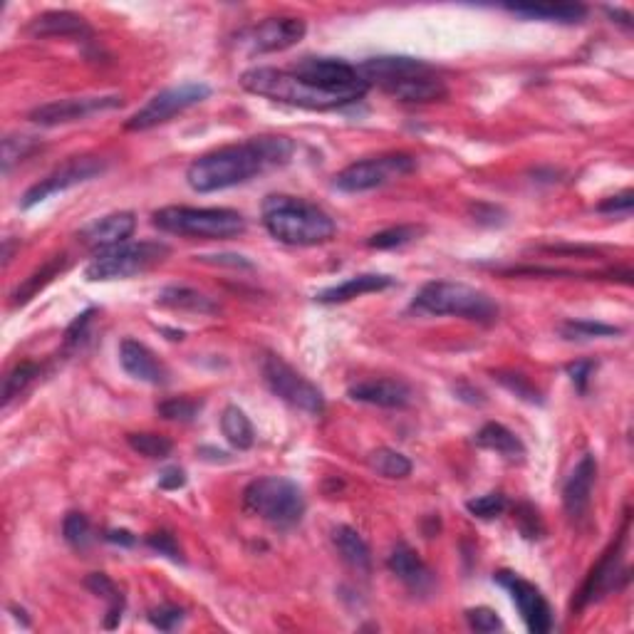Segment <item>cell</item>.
Masks as SVG:
<instances>
[{"label": "cell", "instance_id": "obj_17", "mask_svg": "<svg viewBox=\"0 0 634 634\" xmlns=\"http://www.w3.org/2000/svg\"><path fill=\"white\" fill-rule=\"evenodd\" d=\"M134 231H137V216H134L132 211H117L87 223V226L77 233V241L85 248H90V251L102 253L109 251V248L122 246V243H129Z\"/></svg>", "mask_w": 634, "mask_h": 634}, {"label": "cell", "instance_id": "obj_41", "mask_svg": "<svg viewBox=\"0 0 634 634\" xmlns=\"http://www.w3.org/2000/svg\"><path fill=\"white\" fill-rule=\"evenodd\" d=\"M508 508V501L503 493H486V496H476L471 501H466V511L471 516L483 518V521H491V518H498L503 511Z\"/></svg>", "mask_w": 634, "mask_h": 634}, {"label": "cell", "instance_id": "obj_42", "mask_svg": "<svg viewBox=\"0 0 634 634\" xmlns=\"http://www.w3.org/2000/svg\"><path fill=\"white\" fill-rule=\"evenodd\" d=\"M466 622L471 625V630L483 634L496 632L503 627L501 617H498V612L491 610V607H471V610H466Z\"/></svg>", "mask_w": 634, "mask_h": 634}, {"label": "cell", "instance_id": "obj_5", "mask_svg": "<svg viewBox=\"0 0 634 634\" xmlns=\"http://www.w3.org/2000/svg\"><path fill=\"white\" fill-rule=\"evenodd\" d=\"M154 226L164 233L204 241H228L246 233L243 213L233 209H196V206H166L154 213Z\"/></svg>", "mask_w": 634, "mask_h": 634}, {"label": "cell", "instance_id": "obj_8", "mask_svg": "<svg viewBox=\"0 0 634 634\" xmlns=\"http://www.w3.org/2000/svg\"><path fill=\"white\" fill-rule=\"evenodd\" d=\"M290 72L303 77L310 85L320 87L322 92L342 97L345 102H360L367 95L370 85L362 80L360 70L350 62L340 60V57H300Z\"/></svg>", "mask_w": 634, "mask_h": 634}, {"label": "cell", "instance_id": "obj_36", "mask_svg": "<svg viewBox=\"0 0 634 634\" xmlns=\"http://www.w3.org/2000/svg\"><path fill=\"white\" fill-rule=\"evenodd\" d=\"M127 444L132 446L137 454L147 456V459H166L174 449V441L164 434H154V431H139V434H129Z\"/></svg>", "mask_w": 634, "mask_h": 634}, {"label": "cell", "instance_id": "obj_45", "mask_svg": "<svg viewBox=\"0 0 634 634\" xmlns=\"http://www.w3.org/2000/svg\"><path fill=\"white\" fill-rule=\"evenodd\" d=\"M634 206V194L632 191H622V194L610 196L602 204H597V211L607 213V216H630Z\"/></svg>", "mask_w": 634, "mask_h": 634}, {"label": "cell", "instance_id": "obj_7", "mask_svg": "<svg viewBox=\"0 0 634 634\" xmlns=\"http://www.w3.org/2000/svg\"><path fill=\"white\" fill-rule=\"evenodd\" d=\"M171 256V248L161 241H139L122 243L117 248L97 253L92 263L85 268L87 280H124L132 275L147 273L154 265L164 263Z\"/></svg>", "mask_w": 634, "mask_h": 634}, {"label": "cell", "instance_id": "obj_24", "mask_svg": "<svg viewBox=\"0 0 634 634\" xmlns=\"http://www.w3.org/2000/svg\"><path fill=\"white\" fill-rule=\"evenodd\" d=\"M332 543H335L340 558L350 565L357 573H370L372 570V553L370 545L365 543L360 533L350 526H337L332 528Z\"/></svg>", "mask_w": 634, "mask_h": 634}, {"label": "cell", "instance_id": "obj_1", "mask_svg": "<svg viewBox=\"0 0 634 634\" xmlns=\"http://www.w3.org/2000/svg\"><path fill=\"white\" fill-rule=\"evenodd\" d=\"M293 152L295 144L288 137H256L243 144H228L191 161L186 169V184L196 194L233 189L263 171L285 166L293 159Z\"/></svg>", "mask_w": 634, "mask_h": 634}, {"label": "cell", "instance_id": "obj_27", "mask_svg": "<svg viewBox=\"0 0 634 634\" xmlns=\"http://www.w3.org/2000/svg\"><path fill=\"white\" fill-rule=\"evenodd\" d=\"M30 33L40 35V38H55V35H87L85 18L75 13H67V10H50V13L38 15V18L30 23Z\"/></svg>", "mask_w": 634, "mask_h": 634}, {"label": "cell", "instance_id": "obj_25", "mask_svg": "<svg viewBox=\"0 0 634 634\" xmlns=\"http://www.w3.org/2000/svg\"><path fill=\"white\" fill-rule=\"evenodd\" d=\"M508 10L528 20H545V23H580L587 15V8L580 3H533V5H508Z\"/></svg>", "mask_w": 634, "mask_h": 634}, {"label": "cell", "instance_id": "obj_35", "mask_svg": "<svg viewBox=\"0 0 634 634\" xmlns=\"http://www.w3.org/2000/svg\"><path fill=\"white\" fill-rule=\"evenodd\" d=\"M40 372L43 370H40V365H35V362H20V365H15L3 382V404L5 407H8V404L13 402L15 397H20V394H23L25 389H28L30 384H33L35 379L40 377Z\"/></svg>", "mask_w": 634, "mask_h": 634}, {"label": "cell", "instance_id": "obj_50", "mask_svg": "<svg viewBox=\"0 0 634 634\" xmlns=\"http://www.w3.org/2000/svg\"><path fill=\"white\" fill-rule=\"evenodd\" d=\"M105 540H107V543H114V545H124V548H132V545L137 543V538H134V535L129 533V530H124V528L107 530Z\"/></svg>", "mask_w": 634, "mask_h": 634}, {"label": "cell", "instance_id": "obj_37", "mask_svg": "<svg viewBox=\"0 0 634 634\" xmlns=\"http://www.w3.org/2000/svg\"><path fill=\"white\" fill-rule=\"evenodd\" d=\"M40 147V142L35 137H25V134H10L3 139V171L8 174L18 161L28 159L35 149Z\"/></svg>", "mask_w": 634, "mask_h": 634}, {"label": "cell", "instance_id": "obj_26", "mask_svg": "<svg viewBox=\"0 0 634 634\" xmlns=\"http://www.w3.org/2000/svg\"><path fill=\"white\" fill-rule=\"evenodd\" d=\"M476 444L481 446V449L496 451V454L506 456V459L511 461H521L523 456H526V446H523V441L518 439L508 426L496 424V422H488L481 426V431L476 434Z\"/></svg>", "mask_w": 634, "mask_h": 634}, {"label": "cell", "instance_id": "obj_30", "mask_svg": "<svg viewBox=\"0 0 634 634\" xmlns=\"http://www.w3.org/2000/svg\"><path fill=\"white\" fill-rule=\"evenodd\" d=\"M85 587L92 592V595L107 600L109 607H107L105 627L107 630H114V627L122 622V615H124V595H122V590L117 587V582H114L105 573H92V575H87Z\"/></svg>", "mask_w": 634, "mask_h": 634}, {"label": "cell", "instance_id": "obj_12", "mask_svg": "<svg viewBox=\"0 0 634 634\" xmlns=\"http://www.w3.org/2000/svg\"><path fill=\"white\" fill-rule=\"evenodd\" d=\"M105 169H107V161L102 157H92V154L67 159L65 164L57 166L53 174H48L43 181L30 186V189L25 191L20 206H23V209H33V206L43 204V201L50 199V196L62 194V191L75 189V186L85 184V181L97 179V176H100Z\"/></svg>", "mask_w": 634, "mask_h": 634}, {"label": "cell", "instance_id": "obj_2", "mask_svg": "<svg viewBox=\"0 0 634 634\" xmlns=\"http://www.w3.org/2000/svg\"><path fill=\"white\" fill-rule=\"evenodd\" d=\"M263 226L285 246H322L337 233L335 221L313 201L288 194H273L263 201Z\"/></svg>", "mask_w": 634, "mask_h": 634}, {"label": "cell", "instance_id": "obj_48", "mask_svg": "<svg viewBox=\"0 0 634 634\" xmlns=\"http://www.w3.org/2000/svg\"><path fill=\"white\" fill-rule=\"evenodd\" d=\"M518 528H521V533L526 535V538H540V533H543V526H540V518H538V511L530 506H521L518 508Z\"/></svg>", "mask_w": 634, "mask_h": 634}, {"label": "cell", "instance_id": "obj_46", "mask_svg": "<svg viewBox=\"0 0 634 634\" xmlns=\"http://www.w3.org/2000/svg\"><path fill=\"white\" fill-rule=\"evenodd\" d=\"M595 367L597 365L592 360H578V362H570V365L565 367V372H568L570 382L575 384V389H578V392H585L587 382H590Z\"/></svg>", "mask_w": 634, "mask_h": 634}, {"label": "cell", "instance_id": "obj_16", "mask_svg": "<svg viewBox=\"0 0 634 634\" xmlns=\"http://www.w3.org/2000/svg\"><path fill=\"white\" fill-rule=\"evenodd\" d=\"M622 545H625V533L620 535V540L617 543L610 545V550H607L605 555H602L600 563L592 568V573L587 575L585 585H582V590L578 592V600L573 602L575 610H582L585 605H590V602L600 600L602 595H607V592L617 590V580H627V570L622 568Z\"/></svg>", "mask_w": 634, "mask_h": 634}, {"label": "cell", "instance_id": "obj_15", "mask_svg": "<svg viewBox=\"0 0 634 634\" xmlns=\"http://www.w3.org/2000/svg\"><path fill=\"white\" fill-rule=\"evenodd\" d=\"M122 107V97L102 95V97H67V100L48 102L30 112V122L40 127H57V124H70L77 119H85L90 114L107 112V109Z\"/></svg>", "mask_w": 634, "mask_h": 634}, {"label": "cell", "instance_id": "obj_11", "mask_svg": "<svg viewBox=\"0 0 634 634\" xmlns=\"http://www.w3.org/2000/svg\"><path fill=\"white\" fill-rule=\"evenodd\" d=\"M263 379L270 387V392H273L275 397L283 399L285 404H290V407L300 409V412L305 414H313V417L325 412V397H322L320 389H317L308 377H303L298 370H293L288 362L280 360V357H265Z\"/></svg>", "mask_w": 634, "mask_h": 634}, {"label": "cell", "instance_id": "obj_28", "mask_svg": "<svg viewBox=\"0 0 634 634\" xmlns=\"http://www.w3.org/2000/svg\"><path fill=\"white\" fill-rule=\"evenodd\" d=\"M157 305L171 310H189V313H201V315H213L218 313V305L213 303L209 295L199 293L194 288H186V285H169L157 295Z\"/></svg>", "mask_w": 634, "mask_h": 634}, {"label": "cell", "instance_id": "obj_22", "mask_svg": "<svg viewBox=\"0 0 634 634\" xmlns=\"http://www.w3.org/2000/svg\"><path fill=\"white\" fill-rule=\"evenodd\" d=\"M387 565L389 570H392V573L409 587V590L419 592V595H426V592L434 587V573L426 568V563L419 558L417 550L409 548L407 543H399L397 548L392 550Z\"/></svg>", "mask_w": 634, "mask_h": 634}, {"label": "cell", "instance_id": "obj_32", "mask_svg": "<svg viewBox=\"0 0 634 634\" xmlns=\"http://www.w3.org/2000/svg\"><path fill=\"white\" fill-rule=\"evenodd\" d=\"M620 327L615 325H605V322H597V320H565L560 325V335L565 340H600V337H615L620 335Z\"/></svg>", "mask_w": 634, "mask_h": 634}, {"label": "cell", "instance_id": "obj_39", "mask_svg": "<svg viewBox=\"0 0 634 634\" xmlns=\"http://www.w3.org/2000/svg\"><path fill=\"white\" fill-rule=\"evenodd\" d=\"M201 402L191 397H174L166 399L157 407V414L161 419H169V422H194L196 414H199Z\"/></svg>", "mask_w": 634, "mask_h": 634}, {"label": "cell", "instance_id": "obj_10", "mask_svg": "<svg viewBox=\"0 0 634 634\" xmlns=\"http://www.w3.org/2000/svg\"><path fill=\"white\" fill-rule=\"evenodd\" d=\"M211 97V87L206 82H181V85L169 87V90L159 92L142 109L132 114L124 122L127 132H147V129L159 127V124L169 122L176 114L186 112V109L201 105Z\"/></svg>", "mask_w": 634, "mask_h": 634}, {"label": "cell", "instance_id": "obj_44", "mask_svg": "<svg viewBox=\"0 0 634 634\" xmlns=\"http://www.w3.org/2000/svg\"><path fill=\"white\" fill-rule=\"evenodd\" d=\"M184 610L176 605H161V607H154L152 612H149V622H152L154 627L161 632H171L176 630V627L184 622Z\"/></svg>", "mask_w": 634, "mask_h": 634}, {"label": "cell", "instance_id": "obj_13", "mask_svg": "<svg viewBox=\"0 0 634 634\" xmlns=\"http://www.w3.org/2000/svg\"><path fill=\"white\" fill-rule=\"evenodd\" d=\"M496 582L511 592L513 602H516L518 612H521L523 622H526V627L530 632L545 634V632L553 630V625H555L553 610H550L545 595L533 585V582L523 580L521 575H516V573H508V570L498 573Z\"/></svg>", "mask_w": 634, "mask_h": 634}, {"label": "cell", "instance_id": "obj_19", "mask_svg": "<svg viewBox=\"0 0 634 634\" xmlns=\"http://www.w3.org/2000/svg\"><path fill=\"white\" fill-rule=\"evenodd\" d=\"M119 362H122L124 372L139 379V382L154 384V387L169 384V370H166L164 362L147 345L132 340V337L122 340V345H119Z\"/></svg>", "mask_w": 634, "mask_h": 634}, {"label": "cell", "instance_id": "obj_9", "mask_svg": "<svg viewBox=\"0 0 634 634\" xmlns=\"http://www.w3.org/2000/svg\"><path fill=\"white\" fill-rule=\"evenodd\" d=\"M414 169H417V159L412 154H384V157L362 159L345 166L335 176L332 186L337 191H345V194H362V191H372L384 184H392V181L412 174Z\"/></svg>", "mask_w": 634, "mask_h": 634}, {"label": "cell", "instance_id": "obj_34", "mask_svg": "<svg viewBox=\"0 0 634 634\" xmlns=\"http://www.w3.org/2000/svg\"><path fill=\"white\" fill-rule=\"evenodd\" d=\"M370 469L384 478H407L412 474V461L394 449H377L370 454Z\"/></svg>", "mask_w": 634, "mask_h": 634}, {"label": "cell", "instance_id": "obj_21", "mask_svg": "<svg viewBox=\"0 0 634 634\" xmlns=\"http://www.w3.org/2000/svg\"><path fill=\"white\" fill-rule=\"evenodd\" d=\"M382 90L387 92V95L397 97L399 102H409V105H429V102H439L446 97L444 80L436 77L434 70L404 77V80L392 82V85L382 87Z\"/></svg>", "mask_w": 634, "mask_h": 634}, {"label": "cell", "instance_id": "obj_31", "mask_svg": "<svg viewBox=\"0 0 634 634\" xmlns=\"http://www.w3.org/2000/svg\"><path fill=\"white\" fill-rule=\"evenodd\" d=\"M221 431L226 436L228 444L238 451H248L256 444V429H253L251 419L246 412L238 407H226L221 414Z\"/></svg>", "mask_w": 634, "mask_h": 634}, {"label": "cell", "instance_id": "obj_20", "mask_svg": "<svg viewBox=\"0 0 634 634\" xmlns=\"http://www.w3.org/2000/svg\"><path fill=\"white\" fill-rule=\"evenodd\" d=\"M597 481V461L592 454H585L568 476L563 486V508L570 521H580L590 508L592 486Z\"/></svg>", "mask_w": 634, "mask_h": 634}, {"label": "cell", "instance_id": "obj_3", "mask_svg": "<svg viewBox=\"0 0 634 634\" xmlns=\"http://www.w3.org/2000/svg\"><path fill=\"white\" fill-rule=\"evenodd\" d=\"M241 87L251 92V95L265 97V100L303 109H317V112L350 105L342 97H335L330 92H322L320 87L310 85V82L293 75L290 70H275V67H251V70L241 75Z\"/></svg>", "mask_w": 634, "mask_h": 634}, {"label": "cell", "instance_id": "obj_38", "mask_svg": "<svg viewBox=\"0 0 634 634\" xmlns=\"http://www.w3.org/2000/svg\"><path fill=\"white\" fill-rule=\"evenodd\" d=\"M62 535L75 550H87L92 543V526L82 513H67L62 521Z\"/></svg>", "mask_w": 634, "mask_h": 634}, {"label": "cell", "instance_id": "obj_47", "mask_svg": "<svg viewBox=\"0 0 634 634\" xmlns=\"http://www.w3.org/2000/svg\"><path fill=\"white\" fill-rule=\"evenodd\" d=\"M92 315H95V310H87V313L77 315V320L72 322L70 327H67V332H65V345L67 347H77L82 340H85L87 327H90V322H92Z\"/></svg>", "mask_w": 634, "mask_h": 634}, {"label": "cell", "instance_id": "obj_49", "mask_svg": "<svg viewBox=\"0 0 634 634\" xmlns=\"http://www.w3.org/2000/svg\"><path fill=\"white\" fill-rule=\"evenodd\" d=\"M186 486V471L179 469V466H169L159 474V488L164 491H179V488Z\"/></svg>", "mask_w": 634, "mask_h": 634}, {"label": "cell", "instance_id": "obj_14", "mask_svg": "<svg viewBox=\"0 0 634 634\" xmlns=\"http://www.w3.org/2000/svg\"><path fill=\"white\" fill-rule=\"evenodd\" d=\"M305 30H308L305 20L295 18V15L265 18L263 23H258L256 28H251L243 35V43L248 45L251 55L283 53V50L293 48L305 38Z\"/></svg>", "mask_w": 634, "mask_h": 634}, {"label": "cell", "instance_id": "obj_33", "mask_svg": "<svg viewBox=\"0 0 634 634\" xmlns=\"http://www.w3.org/2000/svg\"><path fill=\"white\" fill-rule=\"evenodd\" d=\"M424 233L422 226H414V223H402V226H392V228H384V231L374 233L367 241V246L377 248V251H389V248H402L407 243L417 241L419 236Z\"/></svg>", "mask_w": 634, "mask_h": 634}, {"label": "cell", "instance_id": "obj_40", "mask_svg": "<svg viewBox=\"0 0 634 634\" xmlns=\"http://www.w3.org/2000/svg\"><path fill=\"white\" fill-rule=\"evenodd\" d=\"M496 379L503 384V387L508 389V392H513L518 399H523V402L543 404V397H540L538 387H535V384L530 382L528 377H523V374H518V372H496Z\"/></svg>", "mask_w": 634, "mask_h": 634}, {"label": "cell", "instance_id": "obj_6", "mask_svg": "<svg viewBox=\"0 0 634 634\" xmlns=\"http://www.w3.org/2000/svg\"><path fill=\"white\" fill-rule=\"evenodd\" d=\"M243 503L253 516L263 518L273 528H295L305 516L303 488L283 476H263L248 483L243 491Z\"/></svg>", "mask_w": 634, "mask_h": 634}, {"label": "cell", "instance_id": "obj_4", "mask_svg": "<svg viewBox=\"0 0 634 634\" xmlns=\"http://www.w3.org/2000/svg\"><path fill=\"white\" fill-rule=\"evenodd\" d=\"M414 308L429 315H454L478 325H493L498 320V303L483 290L454 280H431L414 295Z\"/></svg>", "mask_w": 634, "mask_h": 634}, {"label": "cell", "instance_id": "obj_43", "mask_svg": "<svg viewBox=\"0 0 634 634\" xmlns=\"http://www.w3.org/2000/svg\"><path fill=\"white\" fill-rule=\"evenodd\" d=\"M147 545L152 550H157L159 555H166L169 560H174V563H184L179 540H176L174 533H169V530H157V533L147 535Z\"/></svg>", "mask_w": 634, "mask_h": 634}, {"label": "cell", "instance_id": "obj_18", "mask_svg": "<svg viewBox=\"0 0 634 634\" xmlns=\"http://www.w3.org/2000/svg\"><path fill=\"white\" fill-rule=\"evenodd\" d=\"M350 399L382 409H407L412 404L414 392L402 379H365L347 389Z\"/></svg>", "mask_w": 634, "mask_h": 634}, {"label": "cell", "instance_id": "obj_29", "mask_svg": "<svg viewBox=\"0 0 634 634\" xmlns=\"http://www.w3.org/2000/svg\"><path fill=\"white\" fill-rule=\"evenodd\" d=\"M65 268H67V256H65V253H62V256L50 258V261L45 263V265H40V268L35 270V273H30L28 278H25L23 283H20L18 288H15V293H13V305H15V308H18V305L30 303V300H33L35 295H38L40 290L45 288V285L53 283L55 275H60Z\"/></svg>", "mask_w": 634, "mask_h": 634}, {"label": "cell", "instance_id": "obj_23", "mask_svg": "<svg viewBox=\"0 0 634 634\" xmlns=\"http://www.w3.org/2000/svg\"><path fill=\"white\" fill-rule=\"evenodd\" d=\"M394 285V278L382 273H362V275H352L345 283L332 285V288L320 290L315 295L317 303L322 305H340V303H350V300L362 298V295L379 293V290H387Z\"/></svg>", "mask_w": 634, "mask_h": 634}]
</instances>
